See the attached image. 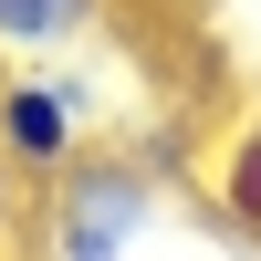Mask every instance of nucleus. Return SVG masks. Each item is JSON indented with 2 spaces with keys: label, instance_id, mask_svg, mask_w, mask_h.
Wrapping results in <instances>:
<instances>
[{
  "label": "nucleus",
  "instance_id": "f257e3e1",
  "mask_svg": "<svg viewBox=\"0 0 261 261\" xmlns=\"http://www.w3.org/2000/svg\"><path fill=\"white\" fill-rule=\"evenodd\" d=\"M167 167L146 146H84L63 178L32 188V261H136V241L157 230Z\"/></svg>",
  "mask_w": 261,
  "mask_h": 261
},
{
  "label": "nucleus",
  "instance_id": "f03ea898",
  "mask_svg": "<svg viewBox=\"0 0 261 261\" xmlns=\"http://www.w3.org/2000/svg\"><path fill=\"white\" fill-rule=\"evenodd\" d=\"M0 146L21 178H63L94 146V84L84 73H0Z\"/></svg>",
  "mask_w": 261,
  "mask_h": 261
},
{
  "label": "nucleus",
  "instance_id": "7ed1b4c3",
  "mask_svg": "<svg viewBox=\"0 0 261 261\" xmlns=\"http://www.w3.org/2000/svg\"><path fill=\"white\" fill-rule=\"evenodd\" d=\"M209 188H220V220H241L251 241H261V115L220 146V178H209Z\"/></svg>",
  "mask_w": 261,
  "mask_h": 261
},
{
  "label": "nucleus",
  "instance_id": "20e7f679",
  "mask_svg": "<svg viewBox=\"0 0 261 261\" xmlns=\"http://www.w3.org/2000/svg\"><path fill=\"white\" fill-rule=\"evenodd\" d=\"M84 21L94 11H73V0H0V53H63Z\"/></svg>",
  "mask_w": 261,
  "mask_h": 261
},
{
  "label": "nucleus",
  "instance_id": "39448f33",
  "mask_svg": "<svg viewBox=\"0 0 261 261\" xmlns=\"http://www.w3.org/2000/svg\"><path fill=\"white\" fill-rule=\"evenodd\" d=\"M0 261H32V178L11 167V146H0Z\"/></svg>",
  "mask_w": 261,
  "mask_h": 261
},
{
  "label": "nucleus",
  "instance_id": "423d86ee",
  "mask_svg": "<svg viewBox=\"0 0 261 261\" xmlns=\"http://www.w3.org/2000/svg\"><path fill=\"white\" fill-rule=\"evenodd\" d=\"M73 11H105V0H73Z\"/></svg>",
  "mask_w": 261,
  "mask_h": 261
}]
</instances>
